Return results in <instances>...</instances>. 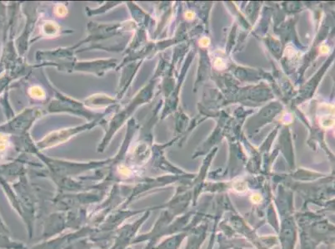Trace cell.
Instances as JSON below:
<instances>
[{
  "label": "cell",
  "instance_id": "6da1fadb",
  "mask_svg": "<svg viewBox=\"0 0 335 249\" xmlns=\"http://www.w3.org/2000/svg\"><path fill=\"white\" fill-rule=\"evenodd\" d=\"M200 42V45L203 46V47H207L209 45V42H210V40L207 39H201V41L199 42Z\"/></svg>",
  "mask_w": 335,
  "mask_h": 249
},
{
  "label": "cell",
  "instance_id": "7a4b0ae2",
  "mask_svg": "<svg viewBox=\"0 0 335 249\" xmlns=\"http://www.w3.org/2000/svg\"><path fill=\"white\" fill-rule=\"evenodd\" d=\"M186 16H188V17H186L187 18H189V19H192L193 18V13H191V12H188L187 13V14H186Z\"/></svg>",
  "mask_w": 335,
  "mask_h": 249
}]
</instances>
